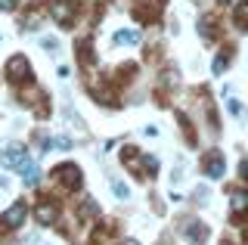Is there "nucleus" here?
I'll return each mask as SVG.
<instances>
[{
  "mask_svg": "<svg viewBox=\"0 0 248 245\" xmlns=\"http://www.w3.org/2000/svg\"><path fill=\"white\" fill-rule=\"evenodd\" d=\"M112 193H115V196H118V199H127V196H130V189H127V186H124V183H121V180H112Z\"/></svg>",
  "mask_w": 248,
  "mask_h": 245,
  "instance_id": "f8f14e48",
  "label": "nucleus"
},
{
  "mask_svg": "<svg viewBox=\"0 0 248 245\" xmlns=\"http://www.w3.org/2000/svg\"><path fill=\"white\" fill-rule=\"evenodd\" d=\"M50 146L53 149H72V140H68V137H53Z\"/></svg>",
  "mask_w": 248,
  "mask_h": 245,
  "instance_id": "ddd939ff",
  "label": "nucleus"
},
{
  "mask_svg": "<svg viewBox=\"0 0 248 245\" xmlns=\"http://www.w3.org/2000/svg\"><path fill=\"white\" fill-rule=\"evenodd\" d=\"M248 211V196L245 193H232V214Z\"/></svg>",
  "mask_w": 248,
  "mask_h": 245,
  "instance_id": "1a4fd4ad",
  "label": "nucleus"
},
{
  "mask_svg": "<svg viewBox=\"0 0 248 245\" xmlns=\"http://www.w3.org/2000/svg\"><path fill=\"white\" fill-rule=\"evenodd\" d=\"M137 41H140L137 31H118L115 34V44H137Z\"/></svg>",
  "mask_w": 248,
  "mask_h": 245,
  "instance_id": "9b49d317",
  "label": "nucleus"
},
{
  "mask_svg": "<svg viewBox=\"0 0 248 245\" xmlns=\"http://www.w3.org/2000/svg\"><path fill=\"white\" fill-rule=\"evenodd\" d=\"M205 174H208V177H223V155H220V152H211V155H208L205 158Z\"/></svg>",
  "mask_w": 248,
  "mask_h": 245,
  "instance_id": "423d86ee",
  "label": "nucleus"
},
{
  "mask_svg": "<svg viewBox=\"0 0 248 245\" xmlns=\"http://www.w3.org/2000/svg\"><path fill=\"white\" fill-rule=\"evenodd\" d=\"M25 214H28V208H25V202H16L10 211L0 217V224H3L6 230H16V227H22V220H25Z\"/></svg>",
  "mask_w": 248,
  "mask_h": 245,
  "instance_id": "7ed1b4c3",
  "label": "nucleus"
},
{
  "mask_svg": "<svg viewBox=\"0 0 248 245\" xmlns=\"http://www.w3.org/2000/svg\"><path fill=\"white\" fill-rule=\"evenodd\" d=\"M37 220H41V224H53V220H56V205H50V202L37 205Z\"/></svg>",
  "mask_w": 248,
  "mask_h": 245,
  "instance_id": "0eeeda50",
  "label": "nucleus"
},
{
  "mask_svg": "<svg viewBox=\"0 0 248 245\" xmlns=\"http://www.w3.org/2000/svg\"><path fill=\"white\" fill-rule=\"evenodd\" d=\"M220 3H232V0H220Z\"/></svg>",
  "mask_w": 248,
  "mask_h": 245,
  "instance_id": "aec40b11",
  "label": "nucleus"
},
{
  "mask_svg": "<svg viewBox=\"0 0 248 245\" xmlns=\"http://www.w3.org/2000/svg\"><path fill=\"white\" fill-rule=\"evenodd\" d=\"M239 171H242V177L248 180V158H245V162H242V168H239Z\"/></svg>",
  "mask_w": 248,
  "mask_h": 245,
  "instance_id": "a211bd4d",
  "label": "nucleus"
},
{
  "mask_svg": "<svg viewBox=\"0 0 248 245\" xmlns=\"http://www.w3.org/2000/svg\"><path fill=\"white\" fill-rule=\"evenodd\" d=\"M223 68H227V59L217 56V59H214V72H223Z\"/></svg>",
  "mask_w": 248,
  "mask_h": 245,
  "instance_id": "dca6fc26",
  "label": "nucleus"
},
{
  "mask_svg": "<svg viewBox=\"0 0 248 245\" xmlns=\"http://www.w3.org/2000/svg\"><path fill=\"white\" fill-rule=\"evenodd\" d=\"M0 165H3V168H19V171H22V168L28 165V152L22 146H10V149L0 152Z\"/></svg>",
  "mask_w": 248,
  "mask_h": 245,
  "instance_id": "f257e3e1",
  "label": "nucleus"
},
{
  "mask_svg": "<svg viewBox=\"0 0 248 245\" xmlns=\"http://www.w3.org/2000/svg\"><path fill=\"white\" fill-rule=\"evenodd\" d=\"M6 72H10L13 81H28L31 78V68H28V59L25 56H13L10 62H6Z\"/></svg>",
  "mask_w": 248,
  "mask_h": 245,
  "instance_id": "20e7f679",
  "label": "nucleus"
},
{
  "mask_svg": "<svg viewBox=\"0 0 248 245\" xmlns=\"http://www.w3.org/2000/svg\"><path fill=\"white\" fill-rule=\"evenodd\" d=\"M236 22H239V25H248V0L236 10Z\"/></svg>",
  "mask_w": 248,
  "mask_h": 245,
  "instance_id": "4468645a",
  "label": "nucleus"
},
{
  "mask_svg": "<svg viewBox=\"0 0 248 245\" xmlns=\"http://www.w3.org/2000/svg\"><path fill=\"white\" fill-rule=\"evenodd\" d=\"M202 37H208V41H211V22H202Z\"/></svg>",
  "mask_w": 248,
  "mask_h": 245,
  "instance_id": "2eb2a0df",
  "label": "nucleus"
},
{
  "mask_svg": "<svg viewBox=\"0 0 248 245\" xmlns=\"http://www.w3.org/2000/svg\"><path fill=\"white\" fill-rule=\"evenodd\" d=\"M50 16L59 22V25H68V22L75 19V6L68 3V0H53L50 3Z\"/></svg>",
  "mask_w": 248,
  "mask_h": 245,
  "instance_id": "f03ea898",
  "label": "nucleus"
},
{
  "mask_svg": "<svg viewBox=\"0 0 248 245\" xmlns=\"http://www.w3.org/2000/svg\"><path fill=\"white\" fill-rule=\"evenodd\" d=\"M56 174H59V180L65 183L68 189H78V186H81V171H78L75 165H62Z\"/></svg>",
  "mask_w": 248,
  "mask_h": 245,
  "instance_id": "39448f33",
  "label": "nucleus"
},
{
  "mask_svg": "<svg viewBox=\"0 0 248 245\" xmlns=\"http://www.w3.org/2000/svg\"><path fill=\"white\" fill-rule=\"evenodd\" d=\"M245 242H248V236H245Z\"/></svg>",
  "mask_w": 248,
  "mask_h": 245,
  "instance_id": "412c9836",
  "label": "nucleus"
},
{
  "mask_svg": "<svg viewBox=\"0 0 248 245\" xmlns=\"http://www.w3.org/2000/svg\"><path fill=\"white\" fill-rule=\"evenodd\" d=\"M124 245H137V242H134V239H127V242H124Z\"/></svg>",
  "mask_w": 248,
  "mask_h": 245,
  "instance_id": "6ab92c4d",
  "label": "nucleus"
},
{
  "mask_svg": "<svg viewBox=\"0 0 248 245\" xmlns=\"http://www.w3.org/2000/svg\"><path fill=\"white\" fill-rule=\"evenodd\" d=\"M22 177H25V183H28V186H37V180H41V171H37V168L28 162L25 168H22Z\"/></svg>",
  "mask_w": 248,
  "mask_h": 245,
  "instance_id": "6e6552de",
  "label": "nucleus"
},
{
  "mask_svg": "<svg viewBox=\"0 0 248 245\" xmlns=\"http://www.w3.org/2000/svg\"><path fill=\"white\" fill-rule=\"evenodd\" d=\"M186 236H189V242H205L208 239V230L205 227H189V230H186Z\"/></svg>",
  "mask_w": 248,
  "mask_h": 245,
  "instance_id": "9d476101",
  "label": "nucleus"
},
{
  "mask_svg": "<svg viewBox=\"0 0 248 245\" xmlns=\"http://www.w3.org/2000/svg\"><path fill=\"white\" fill-rule=\"evenodd\" d=\"M0 10H16V0H0Z\"/></svg>",
  "mask_w": 248,
  "mask_h": 245,
  "instance_id": "f3484780",
  "label": "nucleus"
}]
</instances>
